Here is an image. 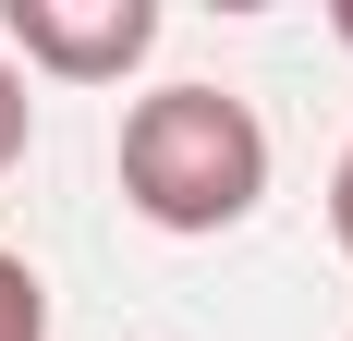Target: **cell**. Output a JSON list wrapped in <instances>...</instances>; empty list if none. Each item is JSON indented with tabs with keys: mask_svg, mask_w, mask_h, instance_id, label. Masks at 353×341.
<instances>
[{
	"mask_svg": "<svg viewBox=\"0 0 353 341\" xmlns=\"http://www.w3.org/2000/svg\"><path fill=\"white\" fill-rule=\"evenodd\" d=\"M329 25H341V49H353V0H341V12H329Z\"/></svg>",
	"mask_w": 353,
	"mask_h": 341,
	"instance_id": "6",
	"label": "cell"
},
{
	"mask_svg": "<svg viewBox=\"0 0 353 341\" xmlns=\"http://www.w3.org/2000/svg\"><path fill=\"white\" fill-rule=\"evenodd\" d=\"M25 135H37V98H25V73H12V49H0V170L25 159Z\"/></svg>",
	"mask_w": 353,
	"mask_h": 341,
	"instance_id": "4",
	"label": "cell"
},
{
	"mask_svg": "<svg viewBox=\"0 0 353 341\" xmlns=\"http://www.w3.org/2000/svg\"><path fill=\"white\" fill-rule=\"evenodd\" d=\"M0 37L61 86H110V73H134L159 49V0H12Z\"/></svg>",
	"mask_w": 353,
	"mask_h": 341,
	"instance_id": "2",
	"label": "cell"
},
{
	"mask_svg": "<svg viewBox=\"0 0 353 341\" xmlns=\"http://www.w3.org/2000/svg\"><path fill=\"white\" fill-rule=\"evenodd\" d=\"M122 195L159 232H232L268 195V122L232 86H159L122 110Z\"/></svg>",
	"mask_w": 353,
	"mask_h": 341,
	"instance_id": "1",
	"label": "cell"
},
{
	"mask_svg": "<svg viewBox=\"0 0 353 341\" xmlns=\"http://www.w3.org/2000/svg\"><path fill=\"white\" fill-rule=\"evenodd\" d=\"M329 232H341V256H353V146H341V170H329Z\"/></svg>",
	"mask_w": 353,
	"mask_h": 341,
	"instance_id": "5",
	"label": "cell"
},
{
	"mask_svg": "<svg viewBox=\"0 0 353 341\" xmlns=\"http://www.w3.org/2000/svg\"><path fill=\"white\" fill-rule=\"evenodd\" d=\"M0 341H49V293H37V269L0 244Z\"/></svg>",
	"mask_w": 353,
	"mask_h": 341,
	"instance_id": "3",
	"label": "cell"
}]
</instances>
